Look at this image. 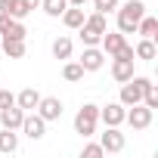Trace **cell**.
<instances>
[{"instance_id": "13", "label": "cell", "mask_w": 158, "mask_h": 158, "mask_svg": "<svg viewBox=\"0 0 158 158\" xmlns=\"http://www.w3.org/2000/svg\"><path fill=\"white\" fill-rule=\"evenodd\" d=\"M106 152H121L124 149V133L118 130V127H106V133H102V143H99Z\"/></svg>"}, {"instance_id": "3", "label": "cell", "mask_w": 158, "mask_h": 158, "mask_svg": "<svg viewBox=\"0 0 158 158\" xmlns=\"http://www.w3.org/2000/svg\"><path fill=\"white\" fill-rule=\"evenodd\" d=\"M96 121H99V106L84 102L81 109H77V115H74V133H81L84 139L93 136L96 133Z\"/></svg>"}, {"instance_id": "24", "label": "cell", "mask_w": 158, "mask_h": 158, "mask_svg": "<svg viewBox=\"0 0 158 158\" xmlns=\"http://www.w3.org/2000/svg\"><path fill=\"white\" fill-rule=\"evenodd\" d=\"M62 77H65V81H81V77H84V68H81V62H68L65 68H62Z\"/></svg>"}, {"instance_id": "10", "label": "cell", "mask_w": 158, "mask_h": 158, "mask_svg": "<svg viewBox=\"0 0 158 158\" xmlns=\"http://www.w3.org/2000/svg\"><path fill=\"white\" fill-rule=\"evenodd\" d=\"M106 62V53L99 47H84V56H81V68L84 71H99Z\"/></svg>"}, {"instance_id": "2", "label": "cell", "mask_w": 158, "mask_h": 158, "mask_svg": "<svg viewBox=\"0 0 158 158\" xmlns=\"http://www.w3.org/2000/svg\"><path fill=\"white\" fill-rule=\"evenodd\" d=\"M149 87H155V84H152V77H143V74H133L130 81H124V84H121V99H118V102L130 109V106L143 102V93H146Z\"/></svg>"}, {"instance_id": "27", "label": "cell", "mask_w": 158, "mask_h": 158, "mask_svg": "<svg viewBox=\"0 0 158 158\" xmlns=\"http://www.w3.org/2000/svg\"><path fill=\"white\" fill-rule=\"evenodd\" d=\"M84 158H102L106 155V149L99 146V143H90V146H84V152H81Z\"/></svg>"}, {"instance_id": "28", "label": "cell", "mask_w": 158, "mask_h": 158, "mask_svg": "<svg viewBox=\"0 0 158 158\" xmlns=\"http://www.w3.org/2000/svg\"><path fill=\"white\" fill-rule=\"evenodd\" d=\"M6 106H16V96L10 90H0V109H6Z\"/></svg>"}, {"instance_id": "17", "label": "cell", "mask_w": 158, "mask_h": 158, "mask_svg": "<svg viewBox=\"0 0 158 158\" xmlns=\"http://www.w3.org/2000/svg\"><path fill=\"white\" fill-rule=\"evenodd\" d=\"M19 149V136H16V130H0V152H3V155H13Z\"/></svg>"}, {"instance_id": "30", "label": "cell", "mask_w": 158, "mask_h": 158, "mask_svg": "<svg viewBox=\"0 0 158 158\" xmlns=\"http://www.w3.org/2000/svg\"><path fill=\"white\" fill-rule=\"evenodd\" d=\"M22 6L31 13V10H37V6H40V0H22Z\"/></svg>"}, {"instance_id": "15", "label": "cell", "mask_w": 158, "mask_h": 158, "mask_svg": "<svg viewBox=\"0 0 158 158\" xmlns=\"http://www.w3.org/2000/svg\"><path fill=\"white\" fill-rule=\"evenodd\" d=\"M133 56H136V59H143V62H152V59L158 56V50H155V40H152V37H143V40L133 47Z\"/></svg>"}, {"instance_id": "12", "label": "cell", "mask_w": 158, "mask_h": 158, "mask_svg": "<svg viewBox=\"0 0 158 158\" xmlns=\"http://www.w3.org/2000/svg\"><path fill=\"white\" fill-rule=\"evenodd\" d=\"M99 44H102V53H106V56H115L127 40H124V34H121V31H109V28H106V34L99 37Z\"/></svg>"}, {"instance_id": "25", "label": "cell", "mask_w": 158, "mask_h": 158, "mask_svg": "<svg viewBox=\"0 0 158 158\" xmlns=\"http://www.w3.org/2000/svg\"><path fill=\"white\" fill-rule=\"evenodd\" d=\"M121 6V0H93V10L96 13H115Z\"/></svg>"}, {"instance_id": "26", "label": "cell", "mask_w": 158, "mask_h": 158, "mask_svg": "<svg viewBox=\"0 0 158 158\" xmlns=\"http://www.w3.org/2000/svg\"><path fill=\"white\" fill-rule=\"evenodd\" d=\"M143 106H146V109H152V112L158 109V90H155V87H149V90L143 93Z\"/></svg>"}, {"instance_id": "31", "label": "cell", "mask_w": 158, "mask_h": 158, "mask_svg": "<svg viewBox=\"0 0 158 158\" xmlns=\"http://www.w3.org/2000/svg\"><path fill=\"white\" fill-rule=\"evenodd\" d=\"M68 3H71V6H84L87 0H68Z\"/></svg>"}, {"instance_id": "18", "label": "cell", "mask_w": 158, "mask_h": 158, "mask_svg": "<svg viewBox=\"0 0 158 158\" xmlns=\"http://www.w3.org/2000/svg\"><path fill=\"white\" fill-rule=\"evenodd\" d=\"M0 13H6L13 19H25L28 16V10L22 6V0H0Z\"/></svg>"}, {"instance_id": "21", "label": "cell", "mask_w": 158, "mask_h": 158, "mask_svg": "<svg viewBox=\"0 0 158 158\" xmlns=\"http://www.w3.org/2000/svg\"><path fill=\"white\" fill-rule=\"evenodd\" d=\"M65 6H68V0H40V10H44L50 19H59V16L65 13Z\"/></svg>"}, {"instance_id": "9", "label": "cell", "mask_w": 158, "mask_h": 158, "mask_svg": "<svg viewBox=\"0 0 158 158\" xmlns=\"http://www.w3.org/2000/svg\"><path fill=\"white\" fill-rule=\"evenodd\" d=\"M115 62H112V77L118 84H124V81H130L133 77V62L136 59H124V56H112Z\"/></svg>"}, {"instance_id": "11", "label": "cell", "mask_w": 158, "mask_h": 158, "mask_svg": "<svg viewBox=\"0 0 158 158\" xmlns=\"http://www.w3.org/2000/svg\"><path fill=\"white\" fill-rule=\"evenodd\" d=\"M22 118H25V112H22L19 106H6V109H0V124H3L6 130H19V127H22Z\"/></svg>"}, {"instance_id": "5", "label": "cell", "mask_w": 158, "mask_h": 158, "mask_svg": "<svg viewBox=\"0 0 158 158\" xmlns=\"http://www.w3.org/2000/svg\"><path fill=\"white\" fill-rule=\"evenodd\" d=\"M152 115H155L152 109H146L143 102H136V106H130V112L124 115V121H127L133 130H146V127L152 124Z\"/></svg>"}, {"instance_id": "6", "label": "cell", "mask_w": 158, "mask_h": 158, "mask_svg": "<svg viewBox=\"0 0 158 158\" xmlns=\"http://www.w3.org/2000/svg\"><path fill=\"white\" fill-rule=\"evenodd\" d=\"M44 121H59L62 118V99H56V96H40V102H37V109H34Z\"/></svg>"}, {"instance_id": "29", "label": "cell", "mask_w": 158, "mask_h": 158, "mask_svg": "<svg viewBox=\"0 0 158 158\" xmlns=\"http://www.w3.org/2000/svg\"><path fill=\"white\" fill-rule=\"evenodd\" d=\"M13 22V16H6V13H0V34H3L6 31V25Z\"/></svg>"}, {"instance_id": "23", "label": "cell", "mask_w": 158, "mask_h": 158, "mask_svg": "<svg viewBox=\"0 0 158 158\" xmlns=\"http://www.w3.org/2000/svg\"><path fill=\"white\" fill-rule=\"evenodd\" d=\"M53 56L56 59H71V40L68 37H56L53 40Z\"/></svg>"}, {"instance_id": "20", "label": "cell", "mask_w": 158, "mask_h": 158, "mask_svg": "<svg viewBox=\"0 0 158 158\" xmlns=\"http://www.w3.org/2000/svg\"><path fill=\"white\" fill-rule=\"evenodd\" d=\"M25 34H28V28L22 25V19H13V22L6 25V31L0 34V37H6V40H25Z\"/></svg>"}, {"instance_id": "8", "label": "cell", "mask_w": 158, "mask_h": 158, "mask_svg": "<svg viewBox=\"0 0 158 158\" xmlns=\"http://www.w3.org/2000/svg\"><path fill=\"white\" fill-rule=\"evenodd\" d=\"M124 115H127V106H121V102H109V106L99 109V118L106 121V127H121Z\"/></svg>"}, {"instance_id": "7", "label": "cell", "mask_w": 158, "mask_h": 158, "mask_svg": "<svg viewBox=\"0 0 158 158\" xmlns=\"http://www.w3.org/2000/svg\"><path fill=\"white\" fill-rule=\"evenodd\" d=\"M19 130H25V136H28V139H40V136L47 133V121H44L37 112H34V115H31V112H25V118H22V127H19Z\"/></svg>"}, {"instance_id": "4", "label": "cell", "mask_w": 158, "mask_h": 158, "mask_svg": "<svg viewBox=\"0 0 158 158\" xmlns=\"http://www.w3.org/2000/svg\"><path fill=\"white\" fill-rule=\"evenodd\" d=\"M77 31H81L84 47H99V37L106 34V13H93V16H87L84 25L77 28Z\"/></svg>"}, {"instance_id": "19", "label": "cell", "mask_w": 158, "mask_h": 158, "mask_svg": "<svg viewBox=\"0 0 158 158\" xmlns=\"http://www.w3.org/2000/svg\"><path fill=\"white\" fill-rule=\"evenodd\" d=\"M0 47H3V53L10 59H22L25 56V40H6V37H0Z\"/></svg>"}, {"instance_id": "22", "label": "cell", "mask_w": 158, "mask_h": 158, "mask_svg": "<svg viewBox=\"0 0 158 158\" xmlns=\"http://www.w3.org/2000/svg\"><path fill=\"white\" fill-rule=\"evenodd\" d=\"M136 34H143V37H155V34H158V19L143 16V19L136 22Z\"/></svg>"}, {"instance_id": "1", "label": "cell", "mask_w": 158, "mask_h": 158, "mask_svg": "<svg viewBox=\"0 0 158 158\" xmlns=\"http://www.w3.org/2000/svg\"><path fill=\"white\" fill-rule=\"evenodd\" d=\"M115 13H118V31L121 34H136V22L146 16V3L143 0H127Z\"/></svg>"}, {"instance_id": "16", "label": "cell", "mask_w": 158, "mask_h": 158, "mask_svg": "<svg viewBox=\"0 0 158 158\" xmlns=\"http://www.w3.org/2000/svg\"><path fill=\"white\" fill-rule=\"evenodd\" d=\"M84 10L81 6H65V13H62V22H65V28H81L84 25Z\"/></svg>"}, {"instance_id": "14", "label": "cell", "mask_w": 158, "mask_h": 158, "mask_svg": "<svg viewBox=\"0 0 158 158\" xmlns=\"http://www.w3.org/2000/svg\"><path fill=\"white\" fill-rule=\"evenodd\" d=\"M37 102H40V93H37L34 87H25V90L16 96V106H19L22 112H34V109H37Z\"/></svg>"}]
</instances>
